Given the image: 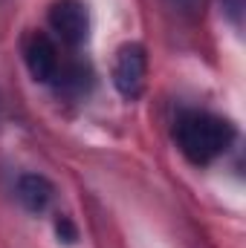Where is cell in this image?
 <instances>
[{"instance_id":"6da1fadb","label":"cell","mask_w":246,"mask_h":248,"mask_svg":"<svg viewBox=\"0 0 246 248\" xmlns=\"http://www.w3.org/2000/svg\"><path fill=\"white\" fill-rule=\"evenodd\" d=\"M235 136V124L209 110H185L174 122V141L191 165H211L232 147Z\"/></svg>"},{"instance_id":"7a4b0ae2","label":"cell","mask_w":246,"mask_h":248,"mask_svg":"<svg viewBox=\"0 0 246 248\" xmlns=\"http://www.w3.org/2000/svg\"><path fill=\"white\" fill-rule=\"evenodd\" d=\"M20 55H23V63L29 69V75L41 84H55L58 81V72L64 66L61 58V46L53 35L47 32H26L23 41H20Z\"/></svg>"},{"instance_id":"3957f363","label":"cell","mask_w":246,"mask_h":248,"mask_svg":"<svg viewBox=\"0 0 246 248\" xmlns=\"http://www.w3.org/2000/svg\"><path fill=\"white\" fill-rule=\"evenodd\" d=\"M47 20H50V29L55 32V38L70 49L87 44V38H90V12H87L84 0H55L50 6Z\"/></svg>"},{"instance_id":"277c9868","label":"cell","mask_w":246,"mask_h":248,"mask_svg":"<svg viewBox=\"0 0 246 248\" xmlns=\"http://www.w3.org/2000/svg\"><path fill=\"white\" fill-rule=\"evenodd\" d=\"M148 75V55L139 44H124L113 61V84L124 98H139L145 90Z\"/></svg>"},{"instance_id":"5b68a950","label":"cell","mask_w":246,"mask_h":248,"mask_svg":"<svg viewBox=\"0 0 246 248\" xmlns=\"http://www.w3.org/2000/svg\"><path fill=\"white\" fill-rule=\"evenodd\" d=\"M53 196H55V187H53V182L47 176H41V173H26V176L18 179V199L32 214H44L50 208Z\"/></svg>"},{"instance_id":"8992f818","label":"cell","mask_w":246,"mask_h":248,"mask_svg":"<svg viewBox=\"0 0 246 248\" xmlns=\"http://www.w3.org/2000/svg\"><path fill=\"white\" fill-rule=\"evenodd\" d=\"M58 237H61L64 243H75V225H72L67 217L58 219Z\"/></svg>"},{"instance_id":"52a82bcc","label":"cell","mask_w":246,"mask_h":248,"mask_svg":"<svg viewBox=\"0 0 246 248\" xmlns=\"http://www.w3.org/2000/svg\"><path fill=\"white\" fill-rule=\"evenodd\" d=\"M174 3H180V6H191V3H197V0H174Z\"/></svg>"}]
</instances>
